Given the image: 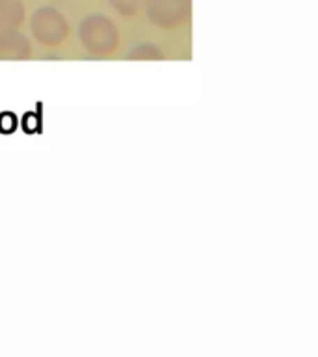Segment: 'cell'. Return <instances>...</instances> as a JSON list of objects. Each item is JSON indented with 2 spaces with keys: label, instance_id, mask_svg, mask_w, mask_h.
<instances>
[{
  "label": "cell",
  "instance_id": "5b68a950",
  "mask_svg": "<svg viewBox=\"0 0 318 357\" xmlns=\"http://www.w3.org/2000/svg\"><path fill=\"white\" fill-rule=\"evenodd\" d=\"M24 21V6L21 0H0V32L17 30Z\"/></svg>",
  "mask_w": 318,
  "mask_h": 357
},
{
  "label": "cell",
  "instance_id": "7a4b0ae2",
  "mask_svg": "<svg viewBox=\"0 0 318 357\" xmlns=\"http://www.w3.org/2000/svg\"><path fill=\"white\" fill-rule=\"evenodd\" d=\"M30 28L39 43L47 45V47H58L69 36V24H67L66 17L50 6H43L33 11L32 19H30Z\"/></svg>",
  "mask_w": 318,
  "mask_h": 357
},
{
  "label": "cell",
  "instance_id": "8992f818",
  "mask_svg": "<svg viewBox=\"0 0 318 357\" xmlns=\"http://www.w3.org/2000/svg\"><path fill=\"white\" fill-rule=\"evenodd\" d=\"M128 60H162V52L155 45L144 43L128 52Z\"/></svg>",
  "mask_w": 318,
  "mask_h": 357
},
{
  "label": "cell",
  "instance_id": "6da1fadb",
  "mask_svg": "<svg viewBox=\"0 0 318 357\" xmlns=\"http://www.w3.org/2000/svg\"><path fill=\"white\" fill-rule=\"evenodd\" d=\"M78 38L84 47L93 54H110L112 50H116L119 41L116 24L100 13L88 15L80 22Z\"/></svg>",
  "mask_w": 318,
  "mask_h": 357
},
{
  "label": "cell",
  "instance_id": "52a82bcc",
  "mask_svg": "<svg viewBox=\"0 0 318 357\" xmlns=\"http://www.w3.org/2000/svg\"><path fill=\"white\" fill-rule=\"evenodd\" d=\"M108 2L123 17H134L144 4V0H108Z\"/></svg>",
  "mask_w": 318,
  "mask_h": 357
},
{
  "label": "cell",
  "instance_id": "3957f363",
  "mask_svg": "<svg viewBox=\"0 0 318 357\" xmlns=\"http://www.w3.org/2000/svg\"><path fill=\"white\" fill-rule=\"evenodd\" d=\"M192 0H147V15L160 28H175L188 21Z\"/></svg>",
  "mask_w": 318,
  "mask_h": 357
},
{
  "label": "cell",
  "instance_id": "277c9868",
  "mask_svg": "<svg viewBox=\"0 0 318 357\" xmlns=\"http://www.w3.org/2000/svg\"><path fill=\"white\" fill-rule=\"evenodd\" d=\"M30 56V41L17 30L0 32V60H26Z\"/></svg>",
  "mask_w": 318,
  "mask_h": 357
}]
</instances>
